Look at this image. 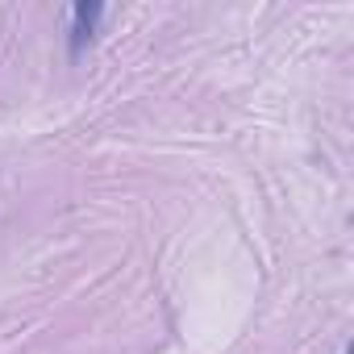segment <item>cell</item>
Masks as SVG:
<instances>
[{"label":"cell","mask_w":354,"mask_h":354,"mask_svg":"<svg viewBox=\"0 0 354 354\" xmlns=\"http://www.w3.org/2000/svg\"><path fill=\"white\" fill-rule=\"evenodd\" d=\"M104 17V5H88V0H80V5L71 9V30H67V55L71 59H80L84 55V46L96 38V21Z\"/></svg>","instance_id":"1"}]
</instances>
